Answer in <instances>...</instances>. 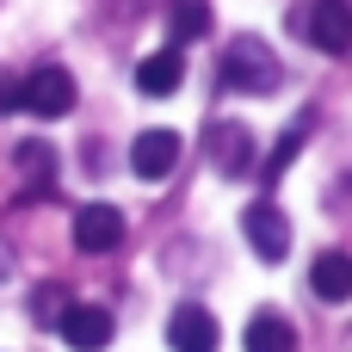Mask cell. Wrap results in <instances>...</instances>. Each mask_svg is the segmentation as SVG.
I'll return each mask as SVG.
<instances>
[{"label":"cell","instance_id":"2e32d148","mask_svg":"<svg viewBox=\"0 0 352 352\" xmlns=\"http://www.w3.org/2000/svg\"><path fill=\"white\" fill-rule=\"evenodd\" d=\"M0 111H19V80L0 74Z\"/></svg>","mask_w":352,"mask_h":352},{"label":"cell","instance_id":"9c48e42d","mask_svg":"<svg viewBox=\"0 0 352 352\" xmlns=\"http://www.w3.org/2000/svg\"><path fill=\"white\" fill-rule=\"evenodd\" d=\"M204 148H210L217 173H229V179H241V173L254 167V136H248L241 124H210V130H204Z\"/></svg>","mask_w":352,"mask_h":352},{"label":"cell","instance_id":"6da1fadb","mask_svg":"<svg viewBox=\"0 0 352 352\" xmlns=\"http://www.w3.org/2000/svg\"><path fill=\"white\" fill-rule=\"evenodd\" d=\"M291 31L309 37L322 56H346L352 50V0H309V6H297Z\"/></svg>","mask_w":352,"mask_h":352},{"label":"cell","instance_id":"7c38bea8","mask_svg":"<svg viewBox=\"0 0 352 352\" xmlns=\"http://www.w3.org/2000/svg\"><path fill=\"white\" fill-rule=\"evenodd\" d=\"M248 352H297V328L278 316V309H260L254 322H248Z\"/></svg>","mask_w":352,"mask_h":352},{"label":"cell","instance_id":"3957f363","mask_svg":"<svg viewBox=\"0 0 352 352\" xmlns=\"http://www.w3.org/2000/svg\"><path fill=\"white\" fill-rule=\"evenodd\" d=\"M74 99H80L74 74H68V68H56V62L31 68V74L19 80V111H31V118H68V111H74Z\"/></svg>","mask_w":352,"mask_h":352},{"label":"cell","instance_id":"7a4b0ae2","mask_svg":"<svg viewBox=\"0 0 352 352\" xmlns=\"http://www.w3.org/2000/svg\"><path fill=\"white\" fill-rule=\"evenodd\" d=\"M223 87L229 93H272L278 87V56L260 37H235L223 50Z\"/></svg>","mask_w":352,"mask_h":352},{"label":"cell","instance_id":"8fae6325","mask_svg":"<svg viewBox=\"0 0 352 352\" xmlns=\"http://www.w3.org/2000/svg\"><path fill=\"white\" fill-rule=\"evenodd\" d=\"M309 285H316V297H322V303H346V297H352V260L328 248V254L309 266Z\"/></svg>","mask_w":352,"mask_h":352},{"label":"cell","instance_id":"4fadbf2b","mask_svg":"<svg viewBox=\"0 0 352 352\" xmlns=\"http://www.w3.org/2000/svg\"><path fill=\"white\" fill-rule=\"evenodd\" d=\"M204 31H210V0H179V6H173V43H167V50L198 43Z\"/></svg>","mask_w":352,"mask_h":352},{"label":"cell","instance_id":"52a82bcc","mask_svg":"<svg viewBox=\"0 0 352 352\" xmlns=\"http://www.w3.org/2000/svg\"><path fill=\"white\" fill-rule=\"evenodd\" d=\"M217 340H223V328H217V316L204 303H179L173 309V322H167V346L173 352H217Z\"/></svg>","mask_w":352,"mask_h":352},{"label":"cell","instance_id":"9a60e30c","mask_svg":"<svg viewBox=\"0 0 352 352\" xmlns=\"http://www.w3.org/2000/svg\"><path fill=\"white\" fill-rule=\"evenodd\" d=\"M309 124H316V118H297V124H291V130L278 136V148H272V161H266V179H278V173L291 167V155L303 148V136H309Z\"/></svg>","mask_w":352,"mask_h":352},{"label":"cell","instance_id":"8992f818","mask_svg":"<svg viewBox=\"0 0 352 352\" xmlns=\"http://www.w3.org/2000/svg\"><path fill=\"white\" fill-rule=\"evenodd\" d=\"M124 241V210L118 204H80L74 210V248L80 254H111Z\"/></svg>","mask_w":352,"mask_h":352},{"label":"cell","instance_id":"30bf717a","mask_svg":"<svg viewBox=\"0 0 352 352\" xmlns=\"http://www.w3.org/2000/svg\"><path fill=\"white\" fill-rule=\"evenodd\" d=\"M179 80H186V56L179 50H155V56L136 62V93H148V99H167Z\"/></svg>","mask_w":352,"mask_h":352},{"label":"cell","instance_id":"ba28073f","mask_svg":"<svg viewBox=\"0 0 352 352\" xmlns=\"http://www.w3.org/2000/svg\"><path fill=\"white\" fill-rule=\"evenodd\" d=\"M130 167H136V179H167L173 167H179V136L173 130H142L136 142H130Z\"/></svg>","mask_w":352,"mask_h":352},{"label":"cell","instance_id":"5b68a950","mask_svg":"<svg viewBox=\"0 0 352 352\" xmlns=\"http://www.w3.org/2000/svg\"><path fill=\"white\" fill-rule=\"evenodd\" d=\"M111 334H118V322H111L105 303H68V309H62V340L74 352H105Z\"/></svg>","mask_w":352,"mask_h":352},{"label":"cell","instance_id":"5bb4252c","mask_svg":"<svg viewBox=\"0 0 352 352\" xmlns=\"http://www.w3.org/2000/svg\"><path fill=\"white\" fill-rule=\"evenodd\" d=\"M19 167H25V179H31V192H50V173H56V155H50L43 142H25V148H19Z\"/></svg>","mask_w":352,"mask_h":352},{"label":"cell","instance_id":"277c9868","mask_svg":"<svg viewBox=\"0 0 352 352\" xmlns=\"http://www.w3.org/2000/svg\"><path fill=\"white\" fill-rule=\"evenodd\" d=\"M241 229H248V248H254L266 266H278V260L291 254V223H285V210H278L272 198H254L248 217H241Z\"/></svg>","mask_w":352,"mask_h":352}]
</instances>
